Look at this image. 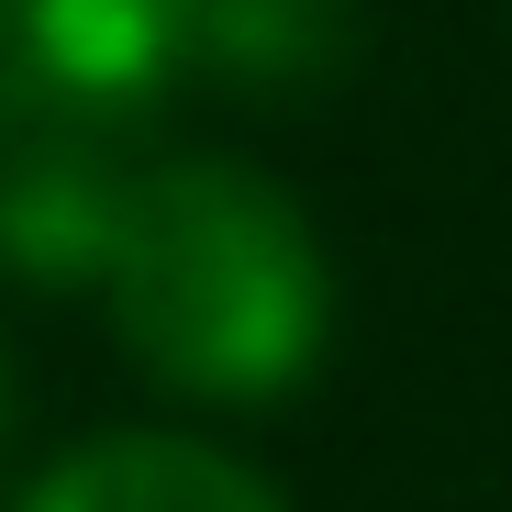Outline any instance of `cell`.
Returning a JSON list of instances; mask_svg holds the SVG:
<instances>
[{
    "label": "cell",
    "mask_w": 512,
    "mask_h": 512,
    "mask_svg": "<svg viewBox=\"0 0 512 512\" xmlns=\"http://www.w3.org/2000/svg\"><path fill=\"white\" fill-rule=\"evenodd\" d=\"M101 301L123 357L167 401H212V412L290 401L334 346V268L312 212L268 167H234V156L134 167Z\"/></svg>",
    "instance_id": "1"
},
{
    "label": "cell",
    "mask_w": 512,
    "mask_h": 512,
    "mask_svg": "<svg viewBox=\"0 0 512 512\" xmlns=\"http://www.w3.org/2000/svg\"><path fill=\"white\" fill-rule=\"evenodd\" d=\"M167 0H0V112L145 134L167 101Z\"/></svg>",
    "instance_id": "2"
},
{
    "label": "cell",
    "mask_w": 512,
    "mask_h": 512,
    "mask_svg": "<svg viewBox=\"0 0 512 512\" xmlns=\"http://www.w3.org/2000/svg\"><path fill=\"white\" fill-rule=\"evenodd\" d=\"M123 145L134 134L0 112V279H23V290H101L123 201H134V156Z\"/></svg>",
    "instance_id": "3"
},
{
    "label": "cell",
    "mask_w": 512,
    "mask_h": 512,
    "mask_svg": "<svg viewBox=\"0 0 512 512\" xmlns=\"http://www.w3.org/2000/svg\"><path fill=\"white\" fill-rule=\"evenodd\" d=\"M167 56L234 101H323L368 56V0H167Z\"/></svg>",
    "instance_id": "4"
},
{
    "label": "cell",
    "mask_w": 512,
    "mask_h": 512,
    "mask_svg": "<svg viewBox=\"0 0 512 512\" xmlns=\"http://www.w3.org/2000/svg\"><path fill=\"white\" fill-rule=\"evenodd\" d=\"M23 512H290V501L279 479H256L201 435H90L34 479Z\"/></svg>",
    "instance_id": "5"
},
{
    "label": "cell",
    "mask_w": 512,
    "mask_h": 512,
    "mask_svg": "<svg viewBox=\"0 0 512 512\" xmlns=\"http://www.w3.org/2000/svg\"><path fill=\"white\" fill-rule=\"evenodd\" d=\"M12 435H23V379H12V346H0V457H12Z\"/></svg>",
    "instance_id": "6"
}]
</instances>
